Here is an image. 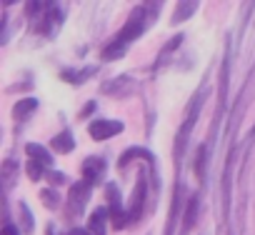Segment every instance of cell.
<instances>
[{
    "instance_id": "obj_9",
    "label": "cell",
    "mask_w": 255,
    "mask_h": 235,
    "mask_svg": "<svg viewBox=\"0 0 255 235\" xmlns=\"http://www.w3.org/2000/svg\"><path fill=\"white\" fill-rule=\"evenodd\" d=\"M93 73H95V68H88L85 73H70V70H63V73H60V78H63V80H68V83H75V85H78V83H85Z\"/></svg>"
},
{
    "instance_id": "obj_17",
    "label": "cell",
    "mask_w": 255,
    "mask_h": 235,
    "mask_svg": "<svg viewBox=\"0 0 255 235\" xmlns=\"http://www.w3.org/2000/svg\"><path fill=\"white\" fill-rule=\"evenodd\" d=\"M70 235H93V233H90L88 228H73V230H70Z\"/></svg>"
},
{
    "instance_id": "obj_12",
    "label": "cell",
    "mask_w": 255,
    "mask_h": 235,
    "mask_svg": "<svg viewBox=\"0 0 255 235\" xmlns=\"http://www.w3.org/2000/svg\"><path fill=\"white\" fill-rule=\"evenodd\" d=\"M35 108H38V100H35V98H28V100H23V103L15 105V118H25V115H30Z\"/></svg>"
},
{
    "instance_id": "obj_11",
    "label": "cell",
    "mask_w": 255,
    "mask_h": 235,
    "mask_svg": "<svg viewBox=\"0 0 255 235\" xmlns=\"http://www.w3.org/2000/svg\"><path fill=\"white\" fill-rule=\"evenodd\" d=\"M195 8H198V3H183V5H178V13L173 15V25H178L180 20H185V18H190Z\"/></svg>"
},
{
    "instance_id": "obj_15",
    "label": "cell",
    "mask_w": 255,
    "mask_h": 235,
    "mask_svg": "<svg viewBox=\"0 0 255 235\" xmlns=\"http://www.w3.org/2000/svg\"><path fill=\"white\" fill-rule=\"evenodd\" d=\"M0 235H20V230H18L15 225H10V223H8V225L3 228V233H0Z\"/></svg>"
},
{
    "instance_id": "obj_6",
    "label": "cell",
    "mask_w": 255,
    "mask_h": 235,
    "mask_svg": "<svg viewBox=\"0 0 255 235\" xmlns=\"http://www.w3.org/2000/svg\"><path fill=\"white\" fill-rule=\"evenodd\" d=\"M143 198H145V183L140 180L138 188H135V195H133V203H130V220H135L140 215V208H143Z\"/></svg>"
},
{
    "instance_id": "obj_4",
    "label": "cell",
    "mask_w": 255,
    "mask_h": 235,
    "mask_svg": "<svg viewBox=\"0 0 255 235\" xmlns=\"http://www.w3.org/2000/svg\"><path fill=\"white\" fill-rule=\"evenodd\" d=\"M103 173H105V160H103V158H88V160L83 163V180H85V183L95 185V183L103 178Z\"/></svg>"
},
{
    "instance_id": "obj_5",
    "label": "cell",
    "mask_w": 255,
    "mask_h": 235,
    "mask_svg": "<svg viewBox=\"0 0 255 235\" xmlns=\"http://www.w3.org/2000/svg\"><path fill=\"white\" fill-rule=\"evenodd\" d=\"M110 215V208H98L93 215H90V220H88V230L93 233V235H103L105 233V218Z\"/></svg>"
},
{
    "instance_id": "obj_13",
    "label": "cell",
    "mask_w": 255,
    "mask_h": 235,
    "mask_svg": "<svg viewBox=\"0 0 255 235\" xmlns=\"http://www.w3.org/2000/svg\"><path fill=\"white\" fill-rule=\"evenodd\" d=\"M28 175H30L33 180H38L40 175H45V165H43V163H38V160L28 163Z\"/></svg>"
},
{
    "instance_id": "obj_1",
    "label": "cell",
    "mask_w": 255,
    "mask_h": 235,
    "mask_svg": "<svg viewBox=\"0 0 255 235\" xmlns=\"http://www.w3.org/2000/svg\"><path fill=\"white\" fill-rule=\"evenodd\" d=\"M148 8H150V5H140V8H135V10H133V15L128 18V23L123 25L120 35H118V38H115V40H113V43L105 48L103 60H115V58H120V55L125 53V45H128V43L143 35L145 23L155 18V10H150V13H148Z\"/></svg>"
},
{
    "instance_id": "obj_7",
    "label": "cell",
    "mask_w": 255,
    "mask_h": 235,
    "mask_svg": "<svg viewBox=\"0 0 255 235\" xmlns=\"http://www.w3.org/2000/svg\"><path fill=\"white\" fill-rule=\"evenodd\" d=\"M28 155L30 158H35L38 163H43L45 168H50V163H53V158L45 153V148L43 145H38V143H28Z\"/></svg>"
},
{
    "instance_id": "obj_2",
    "label": "cell",
    "mask_w": 255,
    "mask_h": 235,
    "mask_svg": "<svg viewBox=\"0 0 255 235\" xmlns=\"http://www.w3.org/2000/svg\"><path fill=\"white\" fill-rule=\"evenodd\" d=\"M118 133H123V123L120 120H95V123H90L93 140H108V138H113Z\"/></svg>"
},
{
    "instance_id": "obj_18",
    "label": "cell",
    "mask_w": 255,
    "mask_h": 235,
    "mask_svg": "<svg viewBox=\"0 0 255 235\" xmlns=\"http://www.w3.org/2000/svg\"><path fill=\"white\" fill-rule=\"evenodd\" d=\"M50 180L53 183H65V175L63 173H50Z\"/></svg>"
},
{
    "instance_id": "obj_3",
    "label": "cell",
    "mask_w": 255,
    "mask_h": 235,
    "mask_svg": "<svg viewBox=\"0 0 255 235\" xmlns=\"http://www.w3.org/2000/svg\"><path fill=\"white\" fill-rule=\"evenodd\" d=\"M90 183H75L73 185V190H70V198H68V210L70 213H80L83 210V205L88 203V198H90Z\"/></svg>"
},
{
    "instance_id": "obj_10",
    "label": "cell",
    "mask_w": 255,
    "mask_h": 235,
    "mask_svg": "<svg viewBox=\"0 0 255 235\" xmlns=\"http://www.w3.org/2000/svg\"><path fill=\"white\" fill-rule=\"evenodd\" d=\"M198 203H200V198H198V195H193V198L188 200V208H185V228H193V225H195V215H198Z\"/></svg>"
},
{
    "instance_id": "obj_8",
    "label": "cell",
    "mask_w": 255,
    "mask_h": 235,
    "mask_svg": "<svg viewBox=\"0 0 255 235\" xmlns=\"http://www.w3.org/2000/svg\"><path fill=\"white\" fill-rule=\"evenodd\" d=\"M53 148H55V150H60V153H70V150L75 148V143H73V135H70L68 130H63L58 138H53Z\"/></svg>"
},
{
    "instance_id": "obj_14",
    "label": "cell",
    "mask_w": 255,
    "mask_h": 235,
    "mask_svg": "<svg viewBox=\"0 0 255 235\" xmlns=\"http://www.w3.org/2000/svg\"><path fill=\"white\" fill-rule=\"evenodd\" d=\"M20 215H23V230H25V233H33V218H30V213H28V205H25V203L20 205Z\"/></svg>"
},
{
    "instance_id": "obj_16",
    "label": "cell",
    "mask_w": 255,
    "mask_h": 235,
    "mask_svg": "<svg viewBox=\"0 0 255 235\" xmlns=\"http://www.w3.org/2000/svg\"><path fill=\"white\" fill-rule=\"evenodd\" d=\"M93 110H95V103H85V108L80 110V118H88Z\"/></svg>"
}]
</instances>
